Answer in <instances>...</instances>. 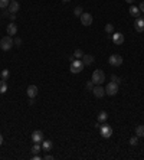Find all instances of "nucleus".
<instances>
[{"instance_id":"a211bd4d","label":"nucleus","mask_w":144,"mask_h":160,"mask_svg":"<svg viewBox=\"0 0 144 160\" xmlns=\"http://www.w3.org/2000/svg\"><path fill=\"white\" fill-rule=\"evenodd\" d=\"M7 91V82L6 80H0V94H4Z\"/></svg>"},{"instance_id":"72a5a7b5","label":"nucleus","mask_w":144,"mask_h":160,"mask_svg":"<svg viewBox=\"0 0 144 160\" xmlns=\"http://www.w3.org/2000/svg\"><path fill=\"white\" fill-rule=\"evenodd\" d=\"M29 104H30V105H33V104H35V98H30V101H29Z\"/></svg>"},{"instance_id":"20e7f679","label":"nucleus","mask_w":144,"mask_h":160,"mask_svg":"<svg viewBox=\"0 0 144 160\" xmlns=\"http://www.w3.org/2000/svg\"><path fill=\"white\" fill-rule=\"evenodd\" d=\"M118 85L120 84H117V82H114V81H111V82H108L107 84V88H105V94L107 95H115L117 92H118Z\"/></svg>"},{"instance_id":"5701e85b","label":"nucleus","mask_w":144,"mask_h":160,"mask_svg":"<svg viewBox=\"0 0 144 160\" xmlns=\"http://www.w3.org/2000/svg\"><path fill=\"white\" fill-rule=\"evenodd\" d=\"M40 149H42V147H40V144L39 143H35V144H33V147H32V153H33V154H38V153L40 152Z\"/></svg>"},{"instance_id":"6e6552de","label":"nucleus","mask_w":144,"mask_h":160,"mask_svg":"<svg viewBox=\"0 0 144 160\" xmlns=\"http://www.w3.org/2000/svg\"><path fill=\"white\" fill-rule=\"evenodd\" d=\"M19 9H20L19 1L17 0H10V3H9V6H7L9 13H16V12H19Z\"/></svg>"},{"instance_id":"f704fd0d","label":"nucleus","mask_w":144,"mask_h":160,"mask_svg":"<svg viewBox=\"0 0 144 160\" xmlns=\"http://www.w3.org/2000/svg\"><path fill=\"white\" fill-rule=\"evenodd\" d=\"M1 144H3V136L0 134V146H1Z\"/></svg>"},{"instance_id":"aec40b11","label":"nucleus","mask_w":144,"mask_h":160,"mask_svg":"<svg viewBox=\"0 0 144 160\" xmlns=\"http://www.w3.org/2000/svg\"><path fill=\"white\" fill-rule=\"evenodd\" d=\"M136 136L144 137V126H138V127H136Z\"/></svg>"},{"instance_id":"e433bc0d","label":"nucleus","mask_w":144,"mask_h":160,"mask_svg":"<svg viewBox=\"0 0 144 160\" xmlns=\"http://www.w3.org/2000/svg\"><path fill=\"white\" fill-rule=\"evenodd\" d=\"M64 1H69V0H64Z\"/></svg>"},{"instance_id":"cd10ccee","label":"nucleus","mask_w":144,"mask_h":160,"mask_svg":"<svg viewBox=\"0 0 144 160\" xmlns=\"http://www.w3.org/2000/svg\"><path fill=\"white\" fill-rule=\"evenodd\" d=\"M94 85H95V84H94V82H92V80H91V81H88V82H87V85H85V87H87V89L92 91V89H94Z\"/></svg>"},{"instance_id":"bb28decb","label":"nucleus","mask_w":144,"mask_h":160,"mask_svg":"<svg viewBox=\"0 0 144 160\" xmlns=\"http://www.w3.org/2000/svg\"><path fill=\"white\" fill-rule=\"evenodd\" d=\"M10 3V0H0V9H6Z\"/></svg>"},{"instance_id":"412c9836","label":"nucleus","mask_w":144,"mask_h":160,"mask_svg":"<svg viewBox=\"0 0 144 160\" xmlns=\"http://www.w3.org/2000/svg\"><path fill=\"white\" fill-rule=\"evenodd\" d=\"M0 77H1V80H9V77H10V72H9V69H3L1 71V74H0Z\"/></svg>"},{"instance_id":"f03ea898","label":"nucleus","mask_w":144,"mask_h":160,"mask_svg":"<svg viewBox=\"0 0 144 160\" xmlns=\"http://www.w3.org/2000/svg\"><path fill=\"white\" fill-rule=\"evenodd\" d=\"M13 45H15V42H13V38L12 36H4V38H1L0 40V48L3 49V51H10V49L13 48Z\"/></svg>"},{"instance_id":"2eb2a0df","label":"nucleus","mask_w":144,"mask_h":160,"mask_svg":"<svg viewBox=\"0 0 144 160\" xmlns=\"http://www.w3.org/2000/svg\"><path fill=\"white\" fill-rule=\"evenodd\" d=\"M130 16L133 17H141V12H140V9L137 7V6H131L130 7Z\"/></svg>"},{"instance_id":"7c9ffc66","label":"nucleus","mask_w":144,"mask_h":160,"mask_svg":"<svg viewBox=\"0 0 144 160\" xmlns=\"http://www.w3.org/2000/svg\"><path fill=\"white\" fill-rule=\"evenodd\" d=\"M138 9H140V12H141V13H144V1H141V4L138 6Z\"/></svg>"},{"instance_id":"c9c22d12","label":"nucleus","mask_w":144,"mask_h":160,"mask_svg":"<svg viewBox=\"0 0 144 160\" xmlns=\"http://www.w3.org/2000/svg\"><path fill=\"white\" fill-rule=\"evenodd\" d=\"M127 3H133V1H136V0H125Z\"/></svg>"},{"instance_id":"0eeeda50","label":"nucleus","mask_w":144,"mask_h":160,"mask_svg":"<svg viewBox=\"0 0 144 160\" xmlns=\"http://www.w3.org/2000/svg\"><path fill=\"white\" fill-rule=\"evenodd\" d=\"M108 62H110V65H111V66H120V65L122 64V56H120V55H111L110 58H108Z\"/></svg>"},{"instance_id":"c756f323","label":"nucleus","mask_w":144,"mask_h":160,"mask_svg":"<svg viewBox=\"0 0 144 160\" xmlns=\"http://www.w3.org/2000/svg\"><path fill=\"white\" fill-rule=\"evenodd\" d=\"M15 43H16L17 46H20V45H22V39H20V38H16V39H15Z\"/></svg>"},{"instance_id":"a878e982","label":"nucleus","mask_w":144,"mask_h":160,"mask_svg":"<svg viewBox=\"0 0 144 160\" xmlns=\"http://www.w3.org/2000/svg\"><path fill=\"white\" fill-rule=\"evenodd\" d=\"M82 13H84V10H82V7H81V6L75 7V10H73V15H75V16H81Z\"/></svg>"},{"instance_id":"9d476101","label":"nucleus","mask_w":144,"mask_h":160,"mask_svg":"<svg viewBox=\"0 0 144 160\" xmlns=\"http://www.w3.org/2000/svg\"><path fill=\"white\" fill-rule=\"evenodd\" d=\"M38 92H39V89H38L36 85H29L27 89H26V94H27L29 98H35V97L38 95Z\"/></svg>"},{"instance_id":"39448f33","label":"nucleus","mask_w":144,"mask_h":160,"mask_svg":"<svg viewBox=\"0 0 144 160\" xmlns=\"http://www.w3.org/2000/svg\"><path fill=\"white\" fill-rule=\"evenodd\" d=\"M99 134L101 137H104V138H110L112 136V127L111 126H108V124H102V126H99Z\"/></svg>"},{"instance_id":"1a4fd4ad","label":"nucleus","mask_w":144,"mask_h":160,"mask_svg":"<svg viewBox=\"0 0 144 160\" xmlns=\"http://www.w3.org/2000/svg\"><path fill=\"white\" fill-rule=\"evenodd\" d=\"M112 42L115 43V45H121V43H124V35L120 32H114L112 33Z\"/></svg>"},{"instance_id":"f257e3e1","label":"nucleus","mask_w":144,"mask_h":160,"mask_svg":"<svg viewBox=\"0 0 144 160\" xmlns=\"http://www.w3.org/2000/svg\"><path fill=\"white\" fill-rule=\"evenodd\" d=\"M105 81V74L102 69H95L92 72V82L96 84V85H101Z\"/></svg>"},{"instance_id":"dca6fc26","label":"nucleus","mask_w":144,"mask_h":160,"mask_svg":"<svg viewBox=\"0 0 144 160\" xmlns=\"http://www.w3.org/2000/svg\"><path fill=\"white\" fill-rule=\"evenodd\" d=\"M94 61H95V58L92 55H85V54H84V56H82V62H84V65H92Z\"/></svg>"},{"instance_id":"4be33fe9","label":"nucleus","mask_w":144,"mask_h":160,"mask_svg":"<svg viewBox=\"0 0 144 160\" xmlns=\"http://www.w3.org/2000/svg\"><path fill=\"white\" fill-rule=\"evenodd\" d=\"M82 56H84V52H82L81 49H76V51L73 52V58H75V59H82Z\"/></svg>"},{"instance_id":"b1692460","label":"nucleus","mask_w":144,"mask_h":160,"mask_svg":"<svg viewBox=\"0 0 144 160\" xmlns=\"http://www.w3.org/2000/svg\"><path fill=\"white\" fill-rule=\"evenodd\" d=\"M105 32L107 33H114V25H111V23H107L105 25Z\"/></svg>"},{"instance_id":"473e14b6","label":"nucleus","mask_w":144,"mask_h":160,"mask_svg":"<svg viewBox=\"0 0 144 160\" xmlns=\"http://www.w3.org/2000/svg\"><path fill=\"white\" fill-rule=\"evenodd\" d=\"M33 160H40V156L39 154H35V156H33Z\"/></svg>"},{"instance_id":"9b49d317","label":"nucleus","mask_w":144,"mask_h":160,"mask_svg":"<svg viewBox=\"0 0 144 160\" xmlns=\"http://www.w3.org/2000/svg\"><path fill=\"white\" fill-rule=\"evenodd\" d=\"M42 140H43V133H42L40 130L33 131V133H32V141H33V143H40Z\"/></svg>"},{"instance_id":"393cba45","label":"nucleus","mask_w":144,"mask_h":160,"mask_svg":"<svg viewBox=\"0 0 144 160\" xmlns=\"http://www.w3.org/2000/svg\"><path fill=\"white\" fill-rule=\"evenodd\" d=\"M138 136H134V137H130V146H137L138 144Z\"/></svg>"},{"instance_id":"6ab92c4d","label":"nucleus","mask_w":144,"mask_h":160,"mask_svg":"<svg viewBox=\"0 0 144 160\" xmlns=\"http://www.w3.org/2000/svg\"><path fill=\"white\" fill-rule=\"evenodd\" d=\"M107 118H108V114L105 111H101L99 114H98V121L99 123H102V121H107Z\"/></svg>"},{"instance_id":"ddd939ff","label":"nucleus","mask_w":144,"mask_h":160,"mask_svg":"<svg viewBox=\"0 0 144 160\" xmlns=\"http://www.w3.org/2000/svg\"><path fill=\"white\" fill-rule=\"evenodd\" d=\"M92 92H94V95H95L96 98H102V97L105 95V88H102L101 85H96V87H94Z\"/></svg>"},{"instance_id":"c85d7f7f","label":"nucleus","mask_w":144,"mask_h":160,"mask_svg":"<svg viewBox=\"0 0 144 160\" xmlns=\"http://www.w3.org/2000/svg\"><path fill=\"white\" fill-rule=\"evenodd\" d=\"M111 80L114 81V82H117V84H120V82H121V81H120V78H118L117 75H112V77H111Z\"/></svg>"},{"instance_id":"f3484780","label":"nucleus","mask_w":144,"mask_h":160,"mask_svg":"<svg viewBox=\"0 0 144 160\" xmlns=\"http://www.w3.org/2000/svg\"><path fill=\"white\" fill-rule=\"evenodd\" d=\"M52 146H53V144H52L50 140H42V149H43V150L49 152V150L52 149Z\"/></svg>"},{"instance_id":"2f4dec72","label":"nucleus","mask_w":144,"mask_h":160,"mask_svg":"<svg viewBox=\"0 0 144 160\" xmlns=\"http://www.w3.org/2000/svg\"><path fill=\"white\" fill-rule=\"evenodd\" d=\"M45 159H46V160H53V156H52V154H49V153H48V154L45 156Z\"/></svg>"},{"instance_id":"423d86ee","label":"nucleus","mask_w":144,"mask_h":160,"mask_svg":"<svg viewBox=\"0 0 144 160\" xmlns=\"http://www.w3.org/2000/svg\"><path fill=\"white\" fill-rule=\"evenodd\" d=\"M81 23L84 25V26H89V25H92V20H94V17H92V15L91 13H82L81 15Z\"/></svg>"},{"instance_id":"f8f14e48","label":"nucleus","mask_w":144,"mask_h":160,"mask_svg":"<svg viewBox=\"0 0 144 160\" xmlns=\"http://www.w3.org/2000/svg\"><path fill=\"white\" fill-rule=\"evenodd\" d=\"M134 29H136L137 32H144V19L137 17L136 22H134Z\"/></svg>"},{"instance_id":"4468645a","label":"nucleus","mask_w":144,"mask_h":160,"mask_svg":"<svg viewBox=\"0 0 144 160\" xmlns=\"http://www.w3.org/2000/svg\"><path fill=\"white\" fill-rule=\"evenodd\" d=\"M6 31H7L9 36H15V35L17 33V26L15 23H9L7 28H6Z\"/></svg>"},{"instance_id":"7ed1b4c3","label":"nucleus","mask_w":144,"mask_h":160,"mask_svg":"<svg viewBox=\"0 0 144 160\" xmlns=\"http://www.w3.org/2000/svg\"><path fill=\"white\" fill-rule=\"evenodd\" d=\"M84 69V62L82 59H72L71 61V72L72 74H79Z\"/></svg>"}]
</instances>
